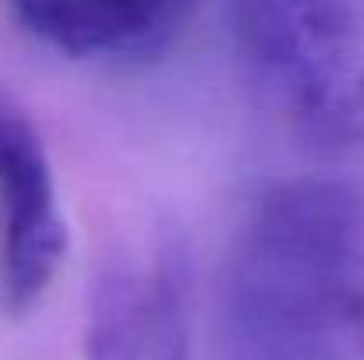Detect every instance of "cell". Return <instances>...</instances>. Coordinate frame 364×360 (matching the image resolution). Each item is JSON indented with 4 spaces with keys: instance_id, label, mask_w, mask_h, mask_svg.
I'll return each instance as SVG.
<instances>
[{
    "instance_id": "6da1fadb",
    "label": "cell",
    "mask_w": 364,
    "mask_h": 360,
    "mask_svg": "<svg viewBox=\"0 0 364 360\" xmlns=\"http://www.w3.org/2000/svg\"><path fill=\"white\" fill-rule=\"evenodd\" d=\"M227 360H364V180L269 184L220 279Z\"/></svg>"
},
{
    "instance_id": "3957f363",
    "label": "cell",
    "mask_w": 364,
    "mask_h": 360,
    "mask_svg": "<svg viewBox=\"0 0 364 360\" xmlns=\"http://www.w3.org/2000/svg\"><path fill=\"white\" fill-rule=\"evenodd\" d=\"M68 251L53 166L39 127L0 85V304L25 315L57 279Z\"/></svg>"
},
{
    "instance_id": "5b68a950",
    "label": "cell",
    "mask_w": 364,
    "mask_h": 360,
    "mask_svg": "<svg viewBox=\"0 0 364 360\" xmlns=\"http://www.w3.org/2000/svg\"><path fill=\"white\" fill-rule=\"evenodd\" d=\"M25 32L75 60L149 57L181 32L195 0H11Z\"/></svg>"
},
{
    "instance_id": "277c9868",
    "label": "cell",
    "mask_w": 364,
    "mask_h": 360,
    "mask_svg": "<svg viewBox=\"0 0 364 360\" xmlns=\"http://www.w3.org/2000/svg\"><path fill=\"white\" fill-rule=\"evenodd\" d=\"M89 360H188L184 258L170 234L138 240L100 268Z\"/></svg>"
},
{
    "instance_id": "7a4b0ae2",
    "label": "cell",
    "mask_w": 364,
    "mask_h": 360,
    "mask_svg": "<svg viewBox=\"0 0 364 360\" xmlns=\"http://www.w3.org/2000/svg\"><path fill=\"white\" fill-rule=\"evenodd\" d=\"M244 53L283 120L318 148H364V0H234Z\"/></svg>"
}]
</instances>
